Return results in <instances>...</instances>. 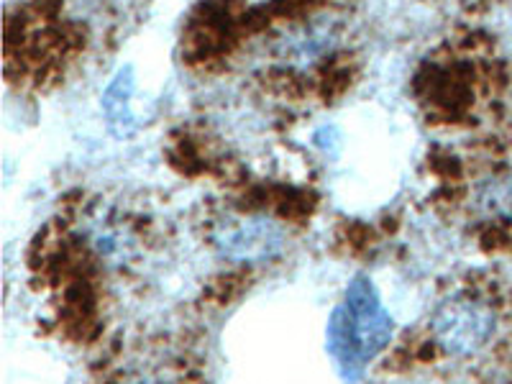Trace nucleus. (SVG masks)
I'll list each match as a JSON object with an SVG mask.
<instances>
[{"instance_id": "nucleus-7", "label": "nucleus", "mask_w": 512, "mask_h": 384, "mask_svg": "<svg viewBox=\"0 0 512 384\" xmlns=\"http://www.w3.org/2000/svg\"><path fill=\"white\" fill-rule=\"evenodd\" d=\"M121 384H187V379L172 364L154 361V364H141V367L131 369Z\"/></svg>"}, {"instance_id": "nucleus-4", "label": "nucleus", "mask_w": 512, "mask_h": 384, "mask_svg": "<svg viewBox=\"0 0 512 384\" xmlns=\"http://www.w3.org/2000/svg\"><path fill=\"white\" fill-rule=\"evenodd\" d=\"M85 244L88 249L98 256L105 267L123 269L139 259V233L128 226L123 218L108 216V213H98L88 221V226L82 228Z\"/></svg>"}, {"instance_id": "nucleus-5", "label": "nucleus", "mask_w": 512, "mask_h": 384, "mask_svg": "<svg viewBox=\"0 0 512 384\" xmlns=\"http://www.w3.org/2000/svg\"><path fill=\"white\" fill-rule=\"evenodd\" d=\"M134 93H136V77L131 67H121L108 82V88L103 90V118L111 128V134L123 139L131 136L136 128V113H134Z\"/></svg>"}, {"instance_id": "nucleus-1", "label": "nucleus", "mask_w": 512, "mask_h": 384, "mask_svg": "<svg viewBox=\"0 0 512 384\" xmlns=\"http://www.w3.org/2000/svg\"><path fill=\"white\" fill-rule=\"evenodd\" d=\"M392 333L395 320L379 290L367 274H356L326 326V349L338 377L349 384L359 382L369 364L390 346Z\"/></svg>"}, {"instance_id": "nucleus-3", "label": "nucleus", "mask_w": 512, "mask_h": 384, "mask_svg": "<svg viewBox=\"0 0 512 384\" xmlns=\"http://www.w3.org/2000/svg\"><path fill=\"white\" fill-rule=\"evenodd\" d=\"M218 256L233 264H267L287 251V231L269 216H241L213 231Z\"/></svg>"}, {"instance_id": "nucleus-6", "label": "nucleus", "mask_w": 512, "mask_h": 384, "mask_svg": "<svg viewBox=\"0 0 512 384\" xmlns=\"http://www.w3.org/2000/svg\"><path fill=\"white\" fill-rule=\"evenodd\" d=\"M474 208L484 218L500 221V218L512 216V177H495L477 187L474 195Z\"/></svg>"}, {"instance_id": "nucleus-2", "label": "nucleus", "mask_w": 512, "mask_h": 384, "mask_svg": "<svg viewBox=\"0 0 512 384\" xmlns=\"http://www.w3.org/2000/svg\"><path fill=\"white\" fill-rule=\"evenodd\" d=\"M495 331L497 313L482 297L451 295L431 315L433 344L454 359L479 354Z\"/></svg>"}]
</instances>
